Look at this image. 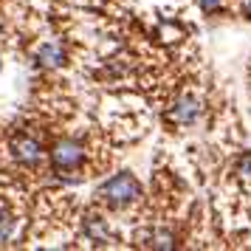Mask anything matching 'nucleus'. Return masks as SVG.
I'll return each instance as SVG.
<instances>
[{
    "mask_svg": "<svg viewBox=\"0 0 251 251\" xmlns=\"http://www.w3.org/2000/svg\"><path fill=\"white\" fill-rule=\"evenodd\" d=\"M96 198H99V203L110 206V209H125L141 198V183L130 172H119L96 189Z\"/></svg>",
    "mask_w": 251,
    "mask_h": 251,
    "instance_id": "1",
    "label": "nucleus"
},
{
    "mask_svg": "<svg viewBox=\"0 0 251 251\" xmlns=\"http://www.w3.org/2000/svg\"><path fill=\"white\" fill-rule=\"evenodd\" d=\"M51 167H54V172H76L85 164V158H88V150H85V144L82 141H76V138H62V141H57L54 147H51Z\"/></svg>",
    "mask_w": 251,
    "mask_h": 251,
    "instance_id": "2",
    "label": "nucleus"
},
{
    "mask_svg": "<svg viewBox=\"0 0 251 251\" xmlns=\"http://www.w3.org/2000/svg\"><path fill=\"white\" fill-rule=\"evenodd\" d=\"M201 113H203V102H201V96H195V93H181V96L175 99V104H172L170 119L178 127H192V125H198Z\"/></svg>",
    "mask_w": 251,
    "mask_h": 251,
    "instance_id": "3",
    "label": "nucleus"
},
{
    "mask_svg": "<svg viewBox=\"0 0 251 251\" xmlns=\"http://www.w3.org/2000/svg\"><path fill=\"white\" fill-rule=\"evenodd\" d=\"M9 150H12L14 161H20L23 167H37V164L43 161V155H46V152H43V144H40L34 136H14Z\"/></svg>",
    "mask_w": 251,
    "mask_h": 251,
    "instance_id": "4",
    "label": "nucleus"
},
{
    "mask_svg": "<svg viewBox=\"0 0 251 251\" xmlns=\"http://www.w3.org/2000/svg\"><path fill=\"white\" fill-rule=\"evenodd\" d=\"M37 62H43L46 68H62L65 65V51L57 43H46L37 48Z\"/></svg>",
    "mask_w": 251,
    "mask_h": 251,
    "instance_id": "5",
    "label": "nucleus"
},
{
    "mask_svg": "<svg viewBox=\"0 0 251 251\" xmlns=\"http://www.w3.org/2000/svg\"><path fill=\"white\" fill-rule=\"evenodd\" d=\"M150 249H175L178 246V237L172 234L170 228H155V231H150L147 234V243Z\"/></svg>",
    "mask_w": 251,
    "mask_h": 251,
    "instance_id": "6",
    "label": "nucleus"
},
{
    "mask_svg": "<svg viewBox=\"0 0 251 251\" xmlns=\"http://www.w3.org/2000/svg\"><path fill=\"white\" fill-rule=\"evenodd\" d=\"M88 237L93 240V243H107L110 240V228H107V220H102V217H88Z\"/></svg>",
    "mask_w": 251,
    "mask_h": 251,
    "instance_id": "7",
    "label": "nucleus"
},
{
    "mask_svg": "<svg viewBox=\"0 0 251 251\" xmlns=\"http://www.w3.org/2000/svg\"><path fill=\"white\" fill-rule=\"evenodd\" d=\"M14 237V217L0 209V246H9Z\"/></svg>",
    "mask_w": 251,
    "mask_h": 251,
    "instance_id": "8",
    "label": "nucleus"
},
{
    "mask_svg": "<svg viewBox=\"0 0 251 251\" xmlns=\"http://www.w3.org/2000/svg\"><path fill=\"white\" fill-rule=\"evenodd\" d=\"M198 3H201V9H203L206 14H215L217 9H223L226 0H198Z\"/></svg>",
    "mask_w": 251,
    "mask_h": 251,
    "instance_id": "9",
    "label": "nucleus"
},
{
    "mask_svg": "<svg viewBox=\"0 0 251 251\" xmlns=\"http://www.w3.org/2000/svg\"><path fill=\"white\" fill-rule=\"evenodd\" d=\"M240 175L251 178V155H249V158H243V161H240Z\"/></svg>",
    "mask_w": 251,
    "mask_h": 251,
    "instance_id": "10",
    "label": "nucleus"
},
{
    "mask_svg": "<svg viewBox=\"0 0 251 251\" xmlns=\"http://www.w3.org/2000/svg\"><path fill=\"white\" fill-rule=\"evenodd\" d=\"M243 12H246V17L251 20V0H246V6H243Z\"/></svg>",
    "mask_w": 251,
    "mask_h": 251,
    "instance_id": "11",
    "label": "nucleus"
}]
</instances>
